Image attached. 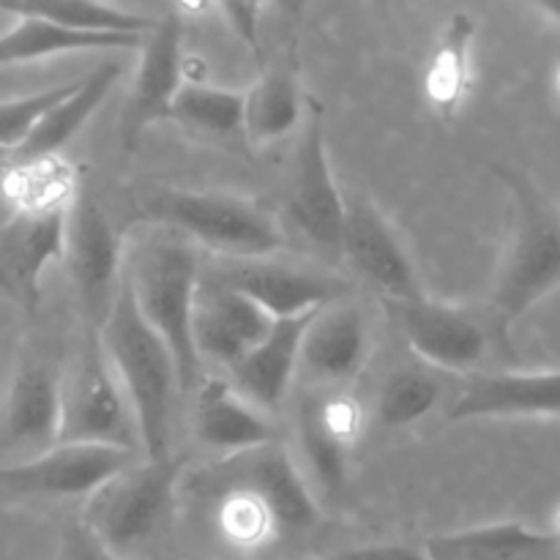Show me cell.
I'll list each match as a JSON object with an SVG mask.
<instances>
[{"label": "cell", "mask_w": 560, "mask_h": 560, "mask_svg": "<svg viewBox=\"0 0 560 560\" xmlns=\"http://www.w3.org/2000/svg\"><path fill=\"white\" fill-rule=\"evenodd\" d=\"M60 381L52 364L42 355H25L11 381L3 410V446L9 452L36 454L58 446L60 438Z\"/></svg>", "instance_id": "obj_17"}, {"label": "cell", "mask_w": 560, "mask_h": 560, "mask_svg": "<svg viewBox=\"0 0 560 560\" xmlns=\"http://www.w3.org/2000/svg\"><path fill=\"white\" fill-rule=\"evenodd\" d=\"M217 498V523L230 545L241 547V550H255V547L266 545L279 530L266 503L252 495V492L228 490Z\"/></svg>", "instance_id": "obj_32"}, {"label": "cell", "mask_w": 560, "mask_h": 560, "mask_svg": "<svg viewBox=\"0 0 560 560\" xmlns=\"http://www.w3.org/2000/svg\"><path fill=\"white\" fill-rule=\"evenodd\" d=\"M213 279L260 306L271 320H295L339 304L348 295L342 279L310 268L282 266L268 260H217L202 262Z\"/></svg>", "instance_id": "obj_12"}, {"label": "cell", "mask_w": 560, "mask_h": 560, "mask_svg": "<svg viewBox=\"0 0 560 560\" xmlns=\"http://www.w3.org/2000/svg\"><path fill=\"white\" fill-rule=\"evenodd\" d=\"M492 173L512 195L514 228L492 284L487 317L512 342L509 331L514 323L560 288V213L523 170L495 164Z\"/></svg>", "instance_id": "obj_2"}, {"label": "cell", "mask_w": 560, "mask_h": 560, "mask_svg": "<svg viewBox=\"0 0 560 560\" xmlns=\"http://www.w3.org/2000/svg\"><path fill=\"white\" fill-rule=\"evenodd\" d=\"M5 14L42 16L60 27L77 33H96V36H145L151 33V16L118 9L109 3L91 0H27V3H0Z\"/></svg>", "instance_id": "obj_28"}, {"label": "cell", "mask_w": 560, "mask_h": 560, "mask_svg": "<svg viewBox=\"0 0 560 560\" xmlns=\"http://www.w3.org/2000/svg\"><path fill=\"white\" fill-rule=\"evenodd\" d=\"M148 36V33H145ZM145 36H96L60 27L42 16H16L14 25L0 33V66L33 63L52 55L91 52V49H135Z\"/></svg>", "instance_id": "obj_25"}, {"label": "cell", "mask_w": 560, "mask_h": 560, "mask_svg": "<svg viewBox=\"0 0 560 560\" xmlns=\"http://www.w3.org/2000/svg\"><path fill=\"white\" fill-rule=\"evenodd\" d=\"M9 164H11V151L0 148V208H5V202H3V178H5V170H9Z\"/></svg>", "instance_id": "obj_37"}, {"label": "cell", "mask_w": 560, "mask_h": 560, "mask_svg": "<svg viewBox=\"0 0 560 560\" xmlns=\"http://www.w3.org/2000/svg\"><path fill=\"white\" fill-rule=\"evenodd\" d=\"M58 443L140 448L135 416L104 355L102 337L82 334L80 353L60 381Z\"/></svg>", "instance_id": "obj_6"}, {"label": "cell", "mask_w": 560, "mask_h": 560, "mask_svg": "<svg viewBox=\"0 0 560 560\" xmlns=\"http://www.w3.org/2000/svg\"><path fill=\"white\" fill-rule=\"evenodd\" d=\"M184 465L186 459L175 454L135 463L93 492L80 520L109 552L126 560L170 517Z\"/></svg>", "instance_id": "obj_5"}, {"label": "cell", "mask_w": 560, "mask_h": 560, "mask_svg": "<svg viewBox=\"0 0 560 560\" xmlns=\"http://www.w3.org/2000/svg\"><path fill=\"white\" fill-rule=\"evenodd\" d=\"M315 315L273 320L266 339L230 370V386L262 413H273L290 394L301 370V339Z\"/></svg>", "instance_id": "obj_21"}, {"label": "cell", "mask_w": 560, "mask_h": 560, "mask_svg": "<svg viewBox=\"0 0 560 560\" xmlns=\"http://www.w3.org/2000/svg\"><path fill=\"white\" fill-rule=\"evenodd\" d=\"M328 560H430L424 550H410L402 545H370V547H355V550H345L339 556Z\"/></svg>", "instance_id": "obj_36"}, {"label": "cell", "mask_w": 560, "mask_h": 560, "mask_svg": "<svg viewBox=\"0 0 560 560\" xmlns=\"http://www.w3.org/2000/svg\"><path fill=\"white\" fill-rule=\"evenodd\" d=\"M430 560H558V530H536L525 523H492L454 530L424 541Z\"/></svg>", "instance_id": "obj_22"}, {"label": "cell", "mask_w": 560, "mask_h": 560, "mask_svg": "<svg viewBox=\"0 0 560 560\" xmlns=\"http://www.w3.org/2000/svg\"><path fill=\"white\" fill-rule=\"evenodd\" d=\"M539 9H541V11H545V14H547V16H552V20H556V22H560V3H541V5H539Z\"/></svg>", "instance_id": "obj_38"}, {"label": "cell", "mask_w": 560, "mask_h": 560, "mask_svg": "<svg viewBox=\"0 0 560 560\" xmlns=\"http://www.w3.org/2000/svg\"><path fill=\"white\" fill-rule=\"evenodd\" d=\"M77 191L80 178L63 156L11 162L3 178V202L11 213L69 211Z\"/></svg>", "instance_id": "obj_26"}, {"label": "cell", "mask_w": 560, "mask_h": 560, "mask_svg": "<svg viewBox=\"0 0 560 560\" xmlns=\"http://www.w3.org/2000/svg\"><path fill=\"white\" fill-rule=\"evenodd\" d=\"M140 217L206 246L217 260H268L284 249V233L260 206L222 191L156 189Z\"/></svg>", "instance_id": "obj_4"}, {"label": "cell", "mask_w": 560, "mask_h": 560, "mask_svg": "<svg viewBox=\"0 0 560 560\" xmlns=\"http://www.w3.org/2000/svg\"><path fill=\"white\" fill-rule=\"evenodd\" d=\"M102 348L135 416L140 448L148 459L167 457L178 370L167 345L142 320L126 279L102 328Z\"/></svg>", "instance_id": "obj_3"}, {"label": "cell", "mask_w": 560, "mask_h": 560, "mask_svg": "<svg viewBox=\"0 0 560 560\" xmlns=\"http://www.w3.org/2000/svg\"><path fill=\"white\" fill-rule=\"evenodd\" d=\"M74 82H66V85L47 88V91L31 93V96L22 98H9V102H0V148L5 151H14L31 129L36 126V120L42 118L47 109H52L55 104L63 102L71 91H74Z\"/></svg>", "instance_id": "obj_33"}, {"label": "cell", "mask_w": 560, "mask_h": 560, "mask_svg": "<svg viewBox=\"0 0 560 560\" xmlns=\"http://www.w3.org/2000/svg\"><path fill=\"white\" fill-rule=\"evenodd\" d=\"M443 386L430 370H399L377 394V419L386 427H408L424 419L441 399Z\"/></svg>", "instance_id": "obj_31"}, {"label": "cell", "mask_w": 560, "mask_h": 560, "mask_svg": "<svg viewBox=\"0 0 560 560\" xmlns=\"http://www.w3.org/2000/svg\"><path fill=\"white\" fill-rule=\"evenodd\" d=\"M552 82H556V91H558V96H560V63H558V69H556V80H552Z\"/></svg>", "instance_id": "obj_39"}, {"label": "cell", "mask_w": 560, "mask_h": 560, "mask_svg": "<svg viewBox=\"0 0 560 560\" xmlns=\"http://www.w3.org/2000/svg\"><path fill=\"white\" fill-rule=\"evenodd\" d=\"M202 260L173 230L156 228L124 255V279L142 320L167 345L178 370L180 394L200 386V359L191 337Z\"/></svg>", "instance_id": "obj_1"}, {"label": "cell", "mask_w": 560, "mask_h": 560, "mask_svg": "<svg viewBox=\"0 0 560 560\" xmlns=\"http://www.w3.org/2000/svg\"><path fill=\"white\" fill-rule=\"evenodd\" d=\"M173 118L208 135L230 137L235 131H244V93L184 82L173 102Z\"/></svg>", "instance_id": "obj_29"}, {"label": "cell", "mask_w": 560, "mask_h": 560, "mask_svg": "<svg viewBox=\"0 0 560 560\" xmlns=\"http://www.w3.org/2000/svg\"><path fill=\"white\" fill-rule=\"evenodd\" d=\"M66 213H11L0 222V293L33 315L42 277L66 249Z\"/></svg>", "instance_id": "obj_16"}, {"label": "cell", "mask_w": 560, "mask_h": 560, "mask_svg": "<svg viewBox=\"0 0 560 560\" xmlns=\"http://www.w3.org/2000/svg\"><path fill=\"white\" fill-rule=\"evenodd\" d=\"M191 430L202 446L224 454V457L279 443V432L271 416L246 402L222 377H211L195 388Z\"/></svg>", "instance_id": "obj_19"}, {"label": "cell", "mask_w": 560, "mask_h": 560, "mask_svg": "<svg viewBox=\"0 0 560 560\" xmlns=\"http://www.w3.org/2000/svg\"><path fill=\"white\" fill-rule=\"evenodd\" d=\"M370 355V326L353 304H331L317 312L301 339V370L317 383H345L355 377Z\"/></svg>", "instance_id": "obj_20"}, {"label": "cell", "mask_w": 560, "mask_h": 560, "mask_svg": "<svg viewBox=\"0 0 560 560\" xmlns=\"http://www.w3.org/2000/svg\"><path fill=\"white\" fill-rule=\"evenodd\" d=\"M394 306L408 345L432 370L470 372L487 359L490 348L514 359L512 342L495 331L490 317L481 320L474 312L441 304L424 293Z\"/></svg>", "instance_id": "obj_10"}, {"label": "cell", "mask_w": 560, "mask_h": 560, "mask_svg": "<svg viewBox=\"0 0 560 560\" xmlns=\"http://www.w3.org/2000/svg\"><path fill=\"white\" fill-rule=\"evenodd\" d=\"M118 77V63H104L98 66V69H93L85 80H77L74 91H71L63 102L55 104L52 109H47V113L36 120L31 135L11 151V162H33V159L60 156L58 151H63V148L74 140L77 131H82V126L91 120V115L96 113L98 104H102L104 98H107V93L113 91Z\"/></svg>", "instance_id": "obj_23"}, {"label": "cell", "mask_w": 560, "mask_h": 560, "mask_svg": "<svg viewBox=\"0 0 560 560\" xmlns=\"http://www.w3.org/2000/svg\"><path fill=\"white\" fill-rule=\"evenodd\" d=\"M271 326L273 320L260 306L230 290L202 268L195 315H191V337L200 364L211 361L230 372L266 339Z\"/></svg>", "instance_id": "obj_15"}, {"label": "cell", "mask_w": 560, "mask_h": 560, "mask_svg": "<svg viewBox=\"0 0 560 560\" xmlns=\"http://www.w3.org/2000/svg\"><path fill=\"white\" fill-rule=\"evenodd\" d=\"M299 441L301 454H304L306 465H310L317 485L326 492L342 490L345 479H348V459L353 448L345 446L342 441H337V438L328 432V427L323 424L320 413H317L315 392L306 394V397L301 399Z\"/></svg>", "instance_id": "obj_30"}, {"label": "cell", "mask_w": 560, "mask_h": 560, "mask_svg": "<svg viewBox=\"0 0 560 560\" xmlns=\"http://www.w3.org/2000/svg\"><path fill=\"white\" fill-rule=\"evenodd\" d=\"M219 14L224 16V22L230 25V31L257 55L262 58L260 49V3H222L219 5Z\"/></svg>", "instance_id": "obj_35"}, {"label": "cell", "mask_w": 560, "mask_h": 560, "mask_svg": "<svg viewBox=\"0 0 560 560\" xmlns=\"http://www.w3.org/2000/svg\"><path fill=\"white\" fill-rule=\"evenodd\" d=\"M195 490L208 498L228 490L252 492L266 503L279 530H306L320 517L310 487L304 485L301 470L295 468L282 443H268L235 457H224L222 463L197 476Z\"/></svg>", "instance_id": "obj_8"}, {"label": "cell", "mask_w": 560, "mask_h": 560, "mask_svg": "<svg viewBox=\"0 0 560 560\" xmlns=\"http://www.w3.org/2000/svg\"><path fill=\"white\" fill-rule=\"evenodd\" d=\"M345 195L334 180L323 135V104L306 98V124L295 148L293 175L288 189V219L317 252L342 257Z\"/></svg>", "instance_id": "obj_9"}, {"label": "cell", "mask_w": 560, "mask_h": 560, "mask_svg": "<svg viewBox=\"0 0 560 560\" xmlns=\"http://www.w3.org/2000/svg\"><path fill=\"white\" fill-rule=\"evenodd\" d=\"M517 416L560 419V370L470 375L457 402L448 408L452 421L517 419Z\"/></svg>", "instance_id": "obj_18"}, {"label": "cell", "mask_w": 560, "mask_h": 560, "mask_svg": "<svg viewBox=\"0 0 560 560\" xmlns=\"http://www.w3.org/2000/svg\"><path fill=\"white\" fill-rule=\"evenodd\" d=\"M58 560H124L115 552H109L91 530L85 528L80 517L66 520L60 528V547Z\"/></svg>", "instance_id": "obj_34"}, {"label": "cell", "mask_w": 560, "mask_h": 560, "mask_svg": "<svg viewBox=\"0 0 560 560\" xmlns=\"http://www.w3.org/2000/svg\"><path fill=\"white\" fill-rule=\"evenodd\" d=\"M180 42H184V20L178 14H167L153 22L151 33L142 38L140 66L120 113V145L126 151L137 145L148 126L173 118V102L184 88Z\"/></svg>", "instance_id": "obj_13"}, {"label": "cell", "mask_w": 560, "mask_h": 560, "mask_svg": "<svg viewBox=\"0 0 560 560\" xmlns=\"http://www.w3.org/2000/svg\"><path fill=\"white\" fill-rule=\"evenodd\" d=\"M306 102L290 66H266L244 93V131L255 145L284 137L299 126Z\"/></svg>", "instance_id": "obj_27"}, {"label": "cell", "mask_w": 560, "mask_h": 560, "mask_svg": "<svg viewBox=\"0 0 560 560\" xmlns=\"http://www.w3.org/2000/svg\"><path fill=\"white\" fill-rule=\"evenodd\" d=\"M66 262L80 306L82 334L102 337L124 279V241L96 197L77 191L66 213Z\"/></svg>", "instance_id": "obj_7"}, {"label": "cell", "mask_w": 560, "mask_h": 560, "mask_svg": "<svg viewBox=\"0 0 560 560\" xmlns=\"http://www.w3.org/2000/svg\"><path fill=\"white\" fill-rule=\"evenodd\" d=\"M474 38V16L459 11L446 22L435 49H432L430 66H427L424 74V96L427 104L443 120H452L463 109L465 98L470 93V82H474V66H470Z\"/></svg>", "instance_id": "obj_24"}, {"label": "cell", "mask_w": 560, "mask_h": 560, "mask_svg": "<svg viewBox=\"0 0 560 560\" xmlns=\"http://www.w3.org/2000/svg\"><path fill=\"white\" fill-rule=\"evenodd\" d=\"M558 560H560V558H558Z\"/></svg>", "instance_id": "obj_40"}, {"label": "cell", "mask_w": 560, "mask_h": 560, "mask_svg": "<svg viewBox=\"0 0 560 560\" xmlns=\"http://www.w3.org/2000/svg\"><path fill=\"white\" fill-rule=\"evenodd\" d=\"M131 448L58 443L22 463L0 465V498H91L135 465Z\"/></svg>", "instance_id": "obj_11"}, {"label": "cell", "mask_w": 560, "mask_h": 560, "mask_svg": "<svg viewBox=\"0 0 560 560\" xmlns=\"http://www.w3.org/2000/svg\"><path fill=\"white\" fill-rule=\"evenodd\" d=\"M345 208L342 257L361 279L392 304L419 299L421 290L410 255L366 195H353Z\"/></svg>", "instance_id": "obj_14"}]
</instances>
